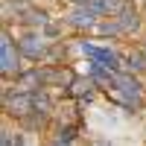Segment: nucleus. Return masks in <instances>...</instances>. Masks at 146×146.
<instances>
[{
    "mask_svg": "<svg viewBox=\"0 0 146 146\" xmlns=\"http://www.w3.org/2000/svg\"><path fill=\"white\" fill-rule=\"evenodd\" d=\"M21 56H23V53H21V47H15V44H12L9 32H3V41H0V67H3V73H6V76L18 70Z\"/></svg>",
    "mask_w": 146,
    "mask_h": 146,
    "instance_id": "1",
    "label": "nucleus"
},
{
    "mask_svg": "<svg viewBox=\"0 0 146 146\" xmlns=\"http://www.w3.org/2000/svg\"><path fill=\"white\" fill-rule=\"evenodd\" d=\"M3 100H6L9 114H15V117H27L29 111H35V94L18 91V94H6Z\"/></svg>",
    "mask_w": 146,
    "mask_h": 146,
    "instance_id": "2",
    "label": "nucleus"
},
{
    "mask_svg": "<svg viewBox=\"0 0 146 146\" xmlns=\"http://www.w3.org/2000/svg\"><path fill=\"white\" fill-rule=\"evenodd\" d=\"M41 85H44V70H29V73H18V79H15V91L35 94Z\"/></svg>",
    "mask_w": 146,
    "mask_h": 146,
    "instance_id": "3",
    "label": "nucleus"
},
{
    "mask_svg": "<svg viewBox=\"0 0 146 146\" xmlns=\"http://www.w3.org/2000/svg\"><path fill=\"white\" fill-rule=\"evenodd\" d=\"M82 53L85 56H91L94 62H100L102 67H117V56L111 53V50H102V47H94V44H88V41H82Z\"/></svg>",
    "mask_w": 146,
    "mask_h": 146,
    "instance_id": "4",
    "label": "nucleus"
},
{
    "mask_svg": "<svg viewBox=\"0 0 146 146\" xmlns=\"http://www.w3.org/2000/svg\"><path fill=\"white\" fill-rule=\"evenodd\" d=\"M18 47H21V53L27 56V58H41L47 53V44L41 38H35V35H27L23 41H18Z\"/></svg>",
    "mask_w": 146,
    "mask_h": 146,
    "instance_id": "5",
    "label": "nucleus"
},
{
    "mask_svg": "<svg viewBox=\"0 0 146 146\" xmlns=\"http://www.w3.org/2000/svg\"><path fill=\"white\" fill-rule=\"evenodd\" d=\"M73 70L67 67H56V70H44V82H50V85H64V88H70L73 85Z\"/></svg>",
    "mask_w": 146,
    "mask_h": 146,
    "instance_id": "6",
    "label": "nucleus"
},
{
    "mask_svg": "<svg viewBox=\"0 0 146 146\" xmlns=\"http://www.w3.org/2000/svg\"><path fill=\"white\" fill-rule=\"evenodd\" d=\"M96 15H100V12H96L94 6H82L76 12H70V23H73V27H94Z\"/></svg>",
    "mask_w": 146,
    "mask_h": 146,
    "instance_id": "7",
    "label": "nucleus"
},
{
    "mask_svg": "<svg viewBox=\"0 0 146 146\" xmlns=\"http://www.w3.org/2000/svg\"><path fill=\"white\" fill-rule=\"evenodd\" d=\"M105 94H108V100H111V102H117V105H126V108H135L140 100H137V96H131L129 91H123V88H114V85H108V88H105Z\"/></svg>",
    "mask_w": 146,
    "mask_h": 146,
    "instance_id": "8",
    "label": "nucleus"
},
{
    "mask_svg": "<svg viewBox=\"0 0 146 146\" xmlns=\"http://www.w3.org/2000/svg\"><path fill=\"white\" fill-rule=\"evenodd\" d=\"M114 85H117V88H123V91H129L131 96H137V100H140V82L135 79V76H129V73H114Z\"/></svg>",
    "mask_w": 146,
    "mask_h": 146,
    "instance_id": "9",
    "label": "nucleus"
},
{
    "mask_svg": "<svg viewBox=\"0 0 146 146\" xmlns=\"http://www.w3.org/2000/svg\"><path fill=\"white\" fill-rule=\"evenodd\" d=\"M117 23H120V27H123V32H129V29H137V12L135 9H131V6H123V9H120V18H117Z\"/></svg>",
    "mask_w": 146,
    "mask_h": 146,
    "instance_id": "10",
    "label": "nucleus"
},
{
    "mask_svg": "<svg viewBox=\"0 0 146 146\" xmlns=\"http://www.w3.org/2000/svg\"><path fill=\"white\" fill-rule=\"evenodd\" d=\"M70 94L73 96H91L94 94V79H73Z\"/></svg>",
    "mask_w": 146,
    "mask_h": 146,
    "instance_id": "11",
    "label": "nucleus"
},
{
    "mask_svg": "<svg viewBox=\"0 0 146 146\" xmlns=\"http://www.w3.org/2000/svg\"><path fill=\"white\" fill-rule=\"evenodd\" d=\"M96 29H100L102 35H114V32H123V27H120L117 21H108V23H100V27H96Z\"/></svg>",
    "mask_w": 146,
    "mask_h": 146,
    "instance_id": "12",
    "label": "nucleus"
},
{
    "mask_svg": "<svg viewBox=\"0 0 146 146\" xmlns=\"http://www.w3.org/2000/svg\"><path fill=\"white\" fill-rule=\"evenodd\" d=\"M35 111L44 114V111H50V100H47L44 94H35Z\"/></svg>",
    "mask_w": 146,
    "mask_h": 146,
    "instance_id": "13",
    "label": "nucleus"
},
{
    "mask_svg": "<svg viewBox=\"0 0 146 146\" xmlns=\"http://www.w3.org/2000/svg\"><path fill=\"white\" fill-rule=\"evenodd\" d=\"M23 21H29V23H47V15H44V12H27Z\"/></svg>",
    "mask_w": 146,
    "mask_h": 146,
    "instance_id": "14",
    "label": "nucleus"
},
{
    "mask_svg": "<svg viewBox=\"0 0 146 146\" xmlns=\"http://www.w3.org/2000/svg\"><path fill=\"white\" fill-rule=\"evenodd\" d=\"M3 146H23V137H21V135H15V137H12V135H3Z\"/></svg>",
    "mask_w": 146,
    "mask_h": 146,
    "instance_id": "15",
    "label": "nucleus"
},
{
    "mask_svg": "<svg viewBox=\"0 0 146 146\" xmlns=\"http://www.w3.org/2000/svg\"><path fill=\"white\" fill-rule=\"evenodd\" d=\"M58 137H62V140H73V137H76V129L67 126V129H62V135H58Z\"/></svg>",
    "mask_w": 146,
    "mask_h": 146,
    "instance_id": "16",
    "label": "nucleus"
},
{
    "mask_svg": "<svg viewBox=\"0 0 146 146\" xmlns=\"http://www.w3.org/2000/svg\"><path fill=\"white\" fill-rule=\"evenodd\" d=\"M73 3H82V6H96V0H73Z\"/></svg>",
    "mask_w": 146,
    "mask_h": 146,
    "instance_id": "17",
    "label": "nucleus"
}]
</instances>
